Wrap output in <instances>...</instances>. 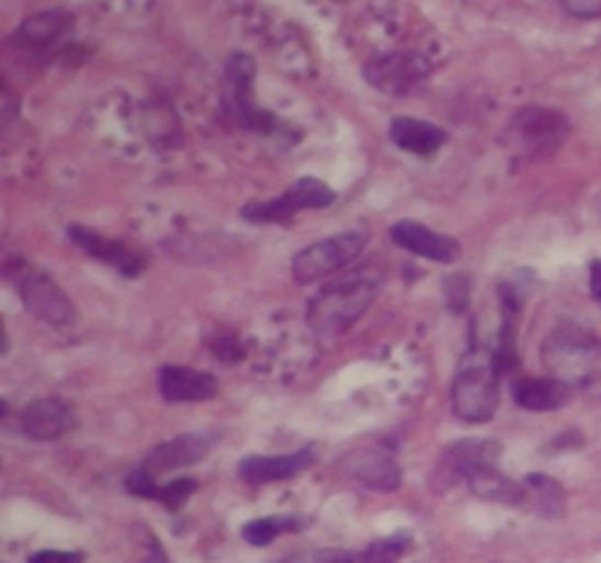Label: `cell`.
Instances as JSON below:
<instances>
[{
    "mask_svg": "<svg viewBox=\"0 0 601 563\" xmlns=\"http://www.w3.org/2000/svg\"><path fill=\"white\" fill-rule=\"evenodd\" d=\"M411 545V537L408 534H396V537H382V540H373V543L364 549L361 561L364 563H394L399 561Z\"/></svg>",
    "mask_w": 601,
    "mask_h": 563,
    "instance_id": "obj_24",
    "label": "cell"
},
{
    "mask_svg": "<svg viewBox=\"0 0 601 563\" xmlns=\"http://www.w3.org/2000/svg\"><path fill=\"white\" fill-rule=\"evenodd\" d=\"M431 63L413 50L382 54L364 65V80L370 89L382 91L387 98H411L429 82Z\"/></svg>",
    "mask_w": 601,
    "mask_h": 563,
    "instance_id": "obj_6",
    "label": "cell"
},
{
    "mask_svg": "<svg viewBox=\"0 0 601 563\" xmlns=\"http://www.w3.org/2000/svg\"><path fill=\"white\" fill-rule=\"evenodd\" d=\"M469 493L478 496V499L485 502H496V505H508V508H520L529 499V491L517 484L513 478L499 470V466H485V470H478L473 478L467 482Z\"/></svg>",
    "mask_w": 601,
    "mask_h": 563,
    "instance_id": "obj_21",
    "label": "cell"
},
{
    "mask_svg": "<svg viewBox=\"0 0 601 563\" xmlns=\"http://www.w3.org/2000/svg\"><path fill=\"white\" fill-rule=\"evenodd\" d=\"M590 294L601 303V261L590 264Z\"/></svg>",
    "mask_w": 601,
    "mask_h": 563,
    "instance_id": "obj_31",
    "label": "cell"
},
{
    "mask_svg": "<svg viewBox=\"0 0 601 563\" xmlns=\"http://www.w3.org/2000/svg\"><path fill=\"white\" fill-rule=\"evenodd\" d=\"M367 247V233L364 229H347L332 238L311 244L306 250H299L291 261V273L296 282H320V279L334 277L338 270L359 259L361 250Z\"/></svg>",
    "mask_w": 601,
    "mask_h": 563,
    "instance_id": "obj_5",
    "label": "cell"
},
{
    "mask_svg": "<svg viewBox=\"0 0 601 563\" xmlns=\"http://www.w3.org/2000/svg\"><path fill=\"white\" fill-rule=\"evenodd\" d=\"M564 12L575 19H596L601 15V0H564Z\"/></svg>",
    "mask_w": 601,
    "mask_h": 563,
    "instance_id": "obj_29",
    "label": "cell"
},
{
    "mask_svg": "<svg viewBox=\"0 0 601 563\" xmlns=\"http://www.w3.org/2000/svg\"><path fill=\"white\" fill-rule=\"evenodd\" d=\"M334 203V191L326 185L324 179L306 177L296 179L294 185L285 188L282 198L264 200V203H250L243 206L241 217L250 224H287L291 217L299 212H311V209H326Z\"/></svg>",
    "mask_w": 601,
    "mask_h": 563,
    "instance_id": "obj_8",
    "label": "cell"
},
{
    "mask_svg": "<svg viewBox=\"0 0 601 563\" xmlns=\"http://www.w3.org/2000/svg\"><path fill=\"white\" fill-rule=\"evenodd\" d=\"M77 429V412L63 396H42L21 412V431L30 440H59Z\"/></svg>",
    "mask_w": 601,
    "mask_h": 563,
    "instance_id": "obj_13",
    "label": "cell"
},
{
    "mask_svg": "<svg viewBox=\"0 0 601 563\" xmlns=\"http://www.w3.org/2000/svg\"><path fill=\"white\" fill-rule=\"evenodd\" d=\"M496 408H499V370L494 356L473 340L452 382V412L464 423H487L494 420Z\"/></svg>",
    "mask_w": 601,
    "mask_h": 563,
    "instance_id": "obj_3",
    "label": "cell"
},
{
    "mask_svg": "<svg viewBox=\"0 0 601 563\" xmlns=\"http://www.w3.org/2000/svg\"><path fill=\"white\" fill-rule=\"evenodd\" d=\"M220 440V431H191V435H180V438L168 440V443H159L156 449H150V455L144 458V464L150 473H173V470H182V466H191L203 461L206 455H212Z\"/></svg>",
    "mask_w": 601,
    "mask_h": 563,
    "instance_id": "obj_12",
    "label": "cell"
},
{
    "mask_svg": "<svg viewBox=\"0 0 601 563\" xmlns=\"http://www.w3.org/2000/svg\"><path fill=\"white\" fill-rule=\"evenodd\" d=\"M382 288V270L364 268L326 285L308 305V326L320 340H332L364 317Z\"/></svg>",
    "mask_w": 601,
    "mask_h": 563,
    "instance_id": "obj_1",
    "label": "cell"
},
{
    "mask_svg": "<svg viewBox=\"0 0 601 563\" xmlns=\"http://www.w3.org/2000/svg\"><path fill=\"white\" fill-rule=\"evenodd\" d=\"M285 563H355L350 552H341V549H320V552H306L287 558Z\"/></svg>",
    "mask_w": 601,
    "mask_h": 563,
    "instance_id": "obj_27",
    "label": "cell"
},
{
    "mask_svg": "<svg viewBox=\"0 0 601 563\" xmlns=\"http://www.w3.org/2000/svg\"><path fill=\"white\" fill-rule=\"evenodd\" d=\"M569 138V121L543 106L520 109L511 121V142L525 159H546Z\"/></svg>",
    "mask_w": 601,
    "mask_h": 563,
    "instance_id": "obj_7",
    "label": "cell"
},
{
    "mask_svg": "<svg viewBox=\"0 0 601 563\" xmlns=\"http://www.w3.org/2000/svg\"><path fill=\"white\" fill-rule=\"evenodd\" d=\"M68 238H71L82 252H89L91 259L103 261L109 268H115L117 273L135 279L141 277L147 270V259L141 252L129 250L126 244L121 241H109L106 235L94 233V229H86V226H68Z\"/></svg>",
    "mask_w": 601,
    "mask_h": 563,
    "instance_id": "obj_16",
    "label": "cell"
},
{
    "mask_svg": "<svg viewBox=\"0 0 601 563\" xmlns=\"http://www.w3.org/2000/svg\"><path fill=\"white\" fill-rule=\"evenodd\" d=\"M144 563H168L162 545L156 543V540H150V545H147V558H144Z\"/></svg>",
    "mask_w": 601,
    "mask_h": 563,
    "instance_id": "obj_32",
    "label": "cell"
},
{
    "mask_svg": "<svg viewBox=\"0 0 601 563\" xmlns=\"http://www.w3.org/2000/svg\"><path fill=\"white\" fill-rule=\"evenodd\" d=\"M502 458V443L499 440H458L446 447L443 458L438 464V475L434 484L438 487H452V484H467L478 470L485 466H496V461Z\"/></svg>",
    "mask_w": 601,
    "mask_h": 563,
    "instance_id": "obj_11",
    "label": "cell"
},
{
    "mask_svg": "<svg viewBox=\"0 0 601 563\" xmlns=\"http://www.w3.org/2000/svg\"><path fill=\"white\" fill-rule=\"evenodd\" d=\"M543 364L569 391H587L601 382V344L578 326H557L543 340Z\"/></svg>",
    "mask_w": 601,
    "mask_h": 563,
    "instance_id": "obj_2",
    "label": "cell"
},
{
    "mask_svg": "<svg viewBox=\"0 0 601 563\" xmlns=\"http://www.w3.org/2000/svg\"><path fill=\"white\" fill-rule=\"evenodd\" d=\"M525 487H531V491H537V499H540V514H546V517H557L560 510H564V487L555 482V478H548V475H537L531 473L529 478H525Z\"/></svg>",
    "mask_w": 601,
    "mask_h": 563,
    "instance_id": "obj_23",
    "label": "cell"
},
{
    "mask_svg": "<svg viewBox=\"0 0 601 563\" xmlns=\"http://www.w3.org/2000/svg\"><path fill=\"white\" fill-rule=\"evenodd\" d=\"M126 493H133V496H144V499H156V493H159V482H156V475L147 470V466H135L133 473L126 475Z\"/></svg>",
    "mask_w": 601,
    "mask_h": 563,
    "instance_id": "obj_26",
    "label": "cell"
},
{
    "mask_svg": "<svg viewBox=\"0 0 601 563\" xmlns=\"http://www.w3.org/2000/svg\"><path fill=\"white\" fill-rule=\"evenodd\" d=\"M252 82H256V63L247 54H233L220 77V112L229 124L250 133H268L273 130V115L261 112L252 98Z\"/></svg>",
    "mask_w": 601,
    "mask_h": 563,
    "instance_id": "obj_4",
    "label": "cell"
},
{
    "mask_svg": "<svg viewBox=\"0 0 601 563\" xmlns=\"http://www.w3.org/2000/svg\"><path fill=\"white\" fill-rule=\"evenodd\" d=\"M194 491H197V478H173V482H168L165 487L159 484L156 499L162 502V505H168V508L177 510L191 499V493Z\"/></svg>",
    "mask_w": 601,
    "mask_h": 563,
    "instance_id": "obj_25",
    "label": "cell"
},
{
    "mask_svg": "<svg viewBox=\"0 0 601 563\" xmlns=\"http://www.w3.org/2000/svg\"><path fill=\"white\" fill-rule=\"evenodd\" d=\"M338 470L364 491L390 493L402 484V466L387 447L352 449L338 461Z\"/></svg>",
    "mask_w": 601,
    "mask_h": 563,
    "instance_id": "obj_10",
    "label": "cell"
},
{
    "mask_svg": "<svg viewBox=\"0 0 601 563\" xmlns=\"http://www.w3.org/2000/svg\"><path fill=\"white\" fill-rule=\"evenodd\" d=\"M159 394L165 403H206L217 394V379L203 370H191V367H162L159 370Z\"/></svg>",
    "mask_w": 601,
    "mask_h": 563,
    "instance_id": "obj_18",
    "label": "cell"
},
{
    "mask_svg": "<svg viewBox=\"0 0 601 563\" xmlns=\"http://www.w3.org/2000/svg\"><path fill=\"white\" fill-rule=\"evenodd\" d=\"M73 33V15L63 10H47L30 15L19 30L12 42L21 45L30 54H56V50H65L68 47V38Z\"/></svg>",
    "mask_w": 601,
    "mask_h": 563,
    "instance_id": "obj_14",
    "label": "cell"
},
{
    "mask_svg": "<svg viewBox=\"0 0 601 563\" xmlns=\"http://www.w3.org/2000/svg\"><path fill=\"white\" fill-rule=\"evenodd\" d=\"M446 296H449V305H452V312H461L464 305H467V296H469V282L464 277H452L446 282Z\"/></svg>",
    "mask_w": 601,
    "mask_h": 563,
    "instance_id": "obj_28",
    "label": "cell"
},
{
    "mask_svg": "<svg viewBox=\"0 0 601 563\" xmlns=\"http://www.w3.org/2000/svg\"><path fill=\"white\" fill-rule=\"evenodd\" d=\"M19 294L27 305V312L38 317L54 329H68L77 323V308H73L71 296L65 294L54 277H47L42 270H33L21 261V273L15 277Z\"/></svg>",
    "mask_w": 601,
    "mask_h": 563,
    "instance_id": "obj_9",
    "label": "cell"
},
{
    "mask_svg": "<svg viewBox=\"0 0 601 563\" xmlns=\"http://www.w3.org/2000/svg\"><path fill=\"white\" fill-rule=\"evenodd\" d=\"M315 461V447H303L296 449V452H287V455H252L243 458L241 466H238V475H241L247 484L285 482V478H294V475L306 473Z\"/></svg>",
    "mask_w": 601,
    "mask_h": 563,
    "instance_id": "obj_17",
    "label": "cell"
},
{
    "mask_svg": "<svg viewBox=\"0 0 601 563\" xmlns=\"http://www.w3.org/2000/svg\"><path fill=\"white\" fill-rule=\"evenodd\" d=\"M390 138L399 150H408L413 156H431L446 144V130L420 121L411 115H396L390 121Z\"/></svg>",
    "mask_w": 601,
    "mask_h": 563,
    "instance_id": "obj_19",
    "label": "cell"
},
{
    "mask_svg": "<svg viewBox=\"0 0 601 563\" xmlns=\"http://www.w3.org/2000/svg\"><path fill=\"white\" fill-rule=\"evenodd\" d=\"M82 552H59V549H45V552L30 554V563H82Z\"/></svg>",
    "mask_w": 601,
    "mask_h": 563,
    "instance_id": "obj_30",
    "label": "cell"
},
{
    "mask_svg": "<svg viewBox=\"0 0 601 563\" xmlns=\"http://www.w3.org/2000/svg\"><path fill=\"white\" fill-rule=\"evenodd\" d=\"M390 241L402 250L438 261V264H455L461 259V244L452 235H443L420 221H399L390 226Z\"/></svg>",
    "mask_w": 601,
    "mask_h": 563,
    "instance_id": "obj_15",
    "label": "cell"
},
{
    "mask_svg": "<svg viewBox=\"0 0 601 563\" xmlns=\"http://www.w3.org/2000/svg\"><path fill=\"white\" fill-rule=\"evenodd\" d=\"M311 526V519L299 514H276V517H259L241 528L243 540L250 545H270L279 534H294Z\"/></svg>",
    "mask_w": 601,
    "mask_h": 563,
    "instance_id": "obj_22",
    "label": "cell"
},
{
    "mask_svg": "<svg viewBox=\"0 0 601 563\" xmlns=\"http://www.w3.org/2000/svg\"><path fill=\"white\" fill-rule=\"evenodd\" d=\"M513 403L525 408V412H557L569 403L572 391L566 385H560L557 379H517L511 387Z\"/></svg>",
    "mask_w": 601,
    "mask_h": 563,
    "instance_id": "obj_20",
    "label": "cell"
}]
</instances>
